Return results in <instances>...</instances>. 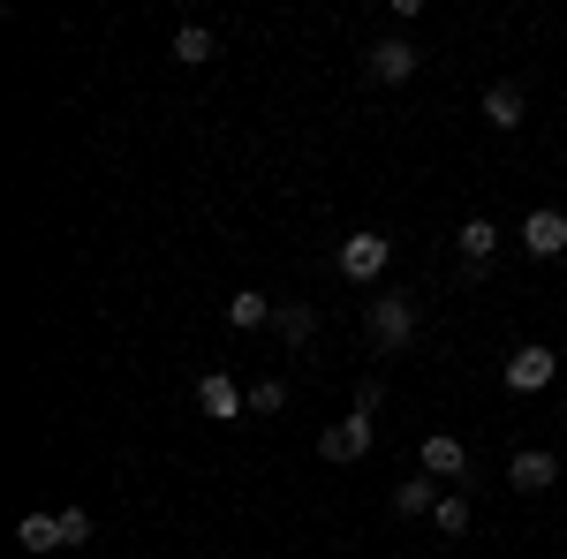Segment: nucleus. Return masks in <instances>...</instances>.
Instances as JSON below:
<instances>
[{"mask_svg": "<svg viewBox=\"0 0 567 559\" xmlns=\"http://www.w3.org/2000/svg\"><path fill=\"white\" fill-rule=\"evenodd\" d=\"M363 325H371V341H379V348H401L409 333H416V302H409V296H371Z\"/></svg>", "mask_w": 567, "mask_h": 559, "instance_id": "1", "label": "nucleus"}, {"mask_svg": "<svg viewBox=\"0 0 567 559\" xmlns=\"http://www.w3.org/2000/svg\"><path fill=\"white\" fill-rule=\"evenodd\" d=\"M363 69H371V84H409L416 69H424V53L409 39H379L371 53H363Z\"/></svg>", "mask_w": 567, "mask_h": 559, "instance_id": "2", "label": "nucleus"}, {"mask_svg": "<svg viewBox=\"0 0 567 559\" xmlns=\"http://www.w3.org/2000/svg\"><path fill=\"white\" fill-rule=\"evenodd\" d=\"M553 379H560V355H553V348H515V355H507V386L515 393H545L553 386Z\"/></svg>", "mask_w": 567, "mask_h": 559, "instance_id": "3", "label": "nucleus"}, {"mask_svg": "<svg viewBox=\"0 0 567 559\" xmlns=\"http://www.w3.org/2000/svg\"><path fill=\"white\" fill-rule=\"evenodd\" d=\"M318 454L326 462H363L371 454V416H341V424L318 431Z\"/></svg>", "mask_w": 567, "mask_h": 559, "instance_id": "4", "label": "nucleus"}, {"mask_svg": "<svg viewBox=\"0 0 567 559\" xmlns=\"http://www.w3.org/2000/svg\"><path fill=\"white\" fill-rule=\"evenodd\" d=\"M386 258H393L386 235H349V242H341V272H349V280H363V288L386 272Z\"/></svg>", "mask_w": 567, "mask_h": 559, "instance_id": "5", "label": "nucleus"}, {"mask_svg": "<svg viewBox=\"0 0 567 559\" xmlns=\"http://www.w3.org/2000/svg\"><path fill=\"white\" fill-rule=\"evenodd\" d=\"M197 408H205V416H213V424H235V416H243V408H250V393L235 386V379H227V371H213V379H197Z\"/></svg>", "mask_w": 567, "mask_h": 559, "instance_id": "6", "label": "nucleus"}, {"mask_svg": "<svg viewBox=\"0 0 567 559\" xmlns=\"http://www.w3.org/2000/svg\"><path fill=\"white\" fill-rule=\"evenodd\" d=\"M507 484H515V491H553V484H560V462H553L545 446H523V454L507 462Z\"/></svg>", "mask_w": 567, "mask_h": 559, "instance_id": "7", "label": "nucleus"}, {"mask_svg": "<svg viewBox=\"0 0 567 559\" xmlns=\"http://www.w3.org/2000/svg\"><path fill=\"white\" fill-rule=\"evenodd\" d=\"M523 242H529V258H560V250H567V213H553V205L529 213L523 219Z\"/></svg>", "mask_w": 567, "mask_h": 559, "instance_id": "8", "label": "nucleus"}, {"mask_svg": "<svg viewBox=\"0 0 567 559\" xmlns=\"http://www.w3.org/2000/svg\"><path fill=\"white\" fill-rule=\"evenodd\" d=\"M424 476H470V446L454 431H432L424 438Z\"/></svg>", "mask_w": 567, "mask_h": 559, "instance_id": "9", "label": "nucleus"}, {"mask_svg": "<svg viewBox=\"0 0 567 559\" xmlns=\"http://www.w3.org/2000/svg\"><path fill=\"white\" fill-rule=\"evenodd\" d=\"M272 310H280V302H265L258 288H243V296H227V325H235V333H258V325H272Z\"/></svg>", "mask_w": 567, "mask_h": 559, "instance_id": "10", "label": "nucleus"}, {"mask_svg": "<svg viewBox=\"0 0 567 559\" xmlns=\"http://www.w3.org/2000/svg\"><path fill=\"white\" fill-rule=\"evenodd\" d=\"M484 122H492V130H523V84H492L484 91Z\"/></svg>", "mask_w": 567, "mask_h": 559, "instance_id": "11", "label": "nucleus"}, {"mask_svg": "<svg viewBox=\"0 0 567 559\" xmlns=\"http://www.w3.org/2000/svg\"><path fill=\"white\" fill-rule=\"evenodd\" d=\"M16 545H23V552H69V545H61V515H23Z\"/></svg>", "mask_w": 567, "mask_h": 559, "instance_id": "12", "label": "nucleus"}, {"mask_svg": "<svg viewBox=\"0 0 567 559\" xmlns=\"http://www.w3.org/2000/svg\"><path fill=\"white\" fill-rule=\"evenodd\" d=\"M439 499H446L439 476H409V484H393V507H401V515H432Z\"/></svg>", "mask_w": 567, "mask_h": 559, "instance_id": "13", "label": "nucleus"}, {"mask_svg": "<svg viewBox=\"0 0 567 559\" xmlns=\"http://www.w3.org/2000/svg\"><path fill=\"white\" fill-rule=\"evenodd\" d=\"M272 333H280L288 348H303L310 333H318V310H303V302H280V310H272Z\"/></svg>", "mask_w": 567, "mask_h": 559, "instance_id": "14", "label": "nucleus"}, {"mask_svg": "<svg viewBox=\"0 0 567 559\" xmlns=\"http://www.w3.org/2000/svg\"><path fill=\"white\" fill-rule=\"evenodd\" d=\"M492 250H499V227H492V219H470V227H462V258H470V272H477Z\"/></svg>", "mask_w": 567, "mask_h": 559, "instance_id": "15", "label": "nucleus"}, {"mask_svg": "<svg viewBox=\"0 0 567 559\" xmlns=\"http://www.w3.org/2000/svg\"><path fill=\"white\" fill-rule=\"evenodd\" d=\"M432 521H439V537H470V499H462V491H446V499L432 507Z\"/></svg>", "mask_w": 567, "mask_h": 559, "instance_id": "16", "label": "nucleus"}, {"mask_svg": "<svg viewBox=\"0 0 567 559\" xmlns=\"http://www.w3.org/2000/svg\"><path fill=\"white\" fill-rule=\"evenodd\" d=\"M175 61H182V69H205V61H213V31H205V23H189V31L175 39Z\"/></svg>", "mask_w": 567, "mask_h": 559, "instance_id": "17", "label": "nucleus"}, {"mask_svg": "<svg viewBox=\"0 0 567 559\" xmlns=\"http://www.w3.org/2000/svg\"><path fill=\"white\" fill-rule=\"evenodd\" d=\"M280 408H288V386L280 379H258L250 386V416H280Z\"/></svg>", "mask_w": 567, "mask_h": 559, "instance_id": "18", "label": "nucleus"}, {"mask_svg": "<svg viewBox=\"0 0 567 559\" xmlns=\"http://www.w3.org/2000/svg\"><path fill=\"white\" fill-rule=\"evenodd\" d=\"M61 545H91V515L84 507H61Z\"/></svg>", "mask_w": 567, "mask_h": 559, "instance_id": "19", "label": "nucleus"}, {"mask_svg": "<svg viewBox=\"0 0 567 559\" xmlns=\"http://www.w3.org/2000/svg\"><path fill=\"white\" fill-rule=\"evenodd\" d=\"M379 401H386V386H379V379H363V386H355V416H379Z\"/></svg>", "mask_w": 567, "mask_h": 559, "instance_id": "20", "label": "nucleus"}]
</instances>
